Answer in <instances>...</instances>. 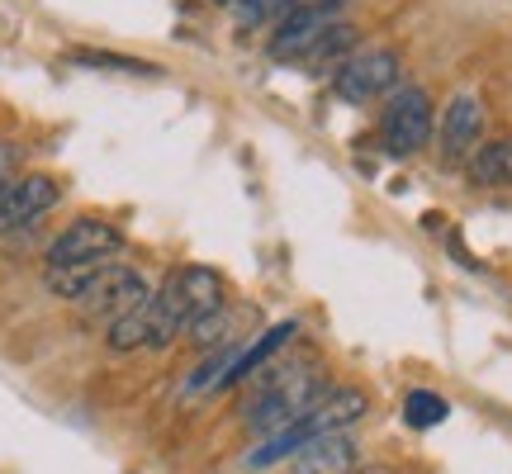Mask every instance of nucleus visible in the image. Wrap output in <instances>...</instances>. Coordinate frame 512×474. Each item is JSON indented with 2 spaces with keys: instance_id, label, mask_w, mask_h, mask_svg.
<instances>
[{
  "instance_id": "obj_1",
  "label": "nucleus",
  "mask_w": 512,
  "mask_h": 474,
  "mask_svg": "<svg viewBox=\"0 0 512 474\" xmlns=\"http://www.w3.org/2000/svg\"><path fill=\"white\" fill-rule=\"evenodd\" d=\"M328 389H332V380L318 365L271 361L252 380V399L242 403V422H247V432H256V437L285 432V427L309 418Z\"/></svg>"
},
{
  "instance_id": "obj_2",
  "label": "nucleus",
  "mask_w": 512,
  "mask_h": 474,
  "mask_svg": "<svg viewBox=\"0 0 512 474\" xmlns=\"http://www.w3.org/2000/svg\"><path fill=\"white\" fill-rule=\"evenodd\" d=\"M223 309V275L209 266H176L152 290V351L190 337V328Z\"/></svg>"
},
{
  "instance_id": "obj_3",
  "label": "nucleus",
  "mask_w": 512,
  "mask_h": 474,
  "mask_svg": "<svg viewBox=\"0 0 512 474\" xmlns=\"http://www.w3.org/2000/svg\"><path fill=\"white\" fill-rule=\"evenodd\" d=\"M366 413H370V394H366V389H356V384H332L304 422H294V427H285V432H271V437L256 441L252 451H247V465H252V470H271V465H280V460H294L313 437H328V432H351V427L366 418Z\"/></svg>"
},
{
  "instance_id": "obj_4",
  "label": "nucleus",
  "mask_w": 512,
  "mask_h": 474,
  "mask_svg": "<svg viewBox=\"0 0 512 474\" xmlns=\"http://www.w3.org/2000/svg\"><path fill=\"white\" fill-rule=\"evenodd\" d=\"M432 95L422 86H399V91L384 100V119H380V143L389 157H413L432 143Z\"/></svg>"
},
{
  "instance_id": "obj_5",
  "label": "nucleus",
  "mask_w": 512,
  "mask_h": 474,
  "mask_svg": "<svg viewBox=\"0 0 512 474\" xmlns=\"http://www.w3.org/2000/svg\"><path fill=\"white\" fill-rule=\"evenodd\" d=\"M342 10H347V0H299L290 15L271 29L266 53H271L275 62H304V57L318 48V38L342 24Z\"/></svg>"
},
{
  "instance_id": "obj_6",
  "label": "nucleus",
  "mask_w": 512,
  "mask_h": 474,
  "mask_svg": "<svg viewBox=\"0 0 512 474\" xmlns=\"http://www.w3.org/2000/svg\"><path fill=\"white\" fill-rule=\"evenodd\" d=\"M399 53L394 48H356V53L332 72V95L347 105H370L380 95L399 91Z\"/></svg>"
},
{
  "instance_id": "obj_7",
  "label": "nucleus",
  "mask_w": 512,
  "mask_h": 474,
  "mask_svg": "<svg viewBox=\"0 0 512 474\" xmlns=\"http://www.w3.org/2000/svg\"><path fill=\"white\" fill-rule=\"evenodd\" d=\"M152 280H147L143 271H133V266H124V261H114V266H105V275L91 285V294L76 304V309L86 313V318H95V323H119L124 313L143 309L147 299H152Z\"/></svg>"
},
{
  "instance_id": "obj_8",
  "label": "nucleus",
  "mask_w": 512,
  "mask_h": 474,
  "mask_svg": "<svg viewBox=\"0 0 512 474\" xmlns=\"http://www.w3.org/2000/svg\"><path fill=\"white\" fill-rule=\"evenodd\" d=\"M124 233L110 219H72L62 233L48 242V266H86V261H119Z\"/></svg>"
},
{
  "instance_id": "obj_9",
  "label": "nucleus",
  "mask_w": 512,
  "mask_h": 474,
  "mask_svg": "<svg viewBox=\"0 0 512 474\" xmlns=\"http://www.w3.org/2000/svg\"><path fill=\"white\" fill-rule=\"evenodd\" d=\"M57 200H62V185H57L48 171H24V176L10 185V195L0 200V237L34 228Z\"/></svg>"
},
{
  "instance_id": "obj_10",
  "label": "nucleus",
  "mask_w": 512,
  "mask_h": 474,
  "mask_svg": "<svg viewBox=\"0 0 512 474\" xmlns=\"http://www.w3.org/2000/svg\"><path fill=\"white\" fill-rule=\"evenodd\" d=\"M479 138H484V105L479 95H456L441 114V157L446 162H470Z\"/></svg>"
},
{
  "instance_id": "obj_11",
  "label": "nucleus",
  "mask_w": 512,
  "mask_h": 474,
  "mask_svg": "<svg viewBox=\"0 0 512 474\" xmlns=\"http://www.w3.org/2000/svg\"><path fill=\"white\" fill-rule=\"evenodd\" d=\"M361 470V446L351 432H328L313 437L299 456L290 460V474H356Z\"/></svg>"
},
{
  "instance_id": "obj_12",
  "label": "nucleus",
  "mask_w": 512,
  "mask_h": 474,
  "mask_svg": "<svg viewBox=\"0 0 512 474\" xmlns=\"http://www.w3.org/2000/svg\"><path fill=\"white\" fill-rule=\"evenodd\" d=\"M470 181L475 185H512V138H494V143L475 147Z\"/></svg>"
},
{
  "instance_id": "obj_13",
  "label": "nucleus",
  "mask_w": 512,
  "mask_h": 474,
  "mask_svg": "<svg viewBox=\"0 0 512 474\" xmlns=\"http://www.w3.org/2000/svg\"><path fill=\"white\" fill-rule=\"evenodd\" d=\"M446 418H451V403L441 399V394H432V389H413V394L403 399V422H408V427H418V432L441 427Z\"/></svg>"
},
{
  "instance_id": "obj_14",
  "label": "nucleus",
  "mask_w": 512,
  "mask_h": 474,
  "mask_svg": "<svg viewBox=\"0 0 512 474\" xmlns=\"http://www.w3.org/2000/svg\"><path fill=\"white\" fill-rule=\"evenodd\" d=\"M190 342L200 351H214V347H233V313L219 309V313H209V318H200L195 328H190Z\"/></svg>"
},
{
  "instance_id": "obj_15",
  "label": "nucleus",
  "mask_w": 512,
  "mask_h": 474,
  "mask_svg": "<svg viewBox=\"0 0 512 474\" xmlns=\"http://www.w3.org/2000/svg\"><path fill=\"white\" fill-rule=\"evenodd\" d=\"M76 62H86V67H110V72H128V76H157L152 62H138V57H114V53H76Z\"/></svg>"
},
{
  "instance_id": "obj_16",
  "label": "nucleus",
  "mask_w": 512,
  "mask_h": 474,
  "mask_svg": "<svg viewBox=\"0 0 512 474\" xmlns=\"http://www.w3.org/2000/svg\"><path fill=\"white\" fill-rule=\"evenodd\" d=\"M19 181V152L10 143H0V200L10 195V185Z\"/></svg>"
},
{
  "instance_id": "obj_17",
  "label": "nucleus",
  "mask_w": 512,
  "mask_h": 474,
  "mask_svg": "<svg viewBox=\"0 0 512 474\" xmlns=\"http://www.w3.org/2000/svg\"><path fill=\"white\" fill-rule=\"evenodd\" d=\"M214 5H223V10H233V5H247V0H214Z\"/></svg>"
},
{
  "instance_id": "obj_18",
  "label": "nucleus",
  "mask_w": 512,
  "mask_h": 474,
  "mask_svg": "<svg viewBox=\"0 0 512 474\" xmlns=\"http://www.w3.org/2000/svg\"><path fill=\"white\" fill-rule=\"evenodd\" d=\"M356 474H389V470H356Z\"/></svg>"
}]
</instances>
